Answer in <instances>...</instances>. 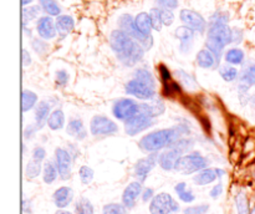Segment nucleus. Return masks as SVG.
<instances>
[{"mask_svg":"<svg viewBox=\"0 0 255 214\" xmlns=\"http://www.w3.org/2000/svg\"><path fill=\"white\" fill-rule=\"evenodd\" d=\"M183 154L176 148H167L158 153V164L163 171H172L176 167V163Z\"/></svg>","mask_w":255,"mask_h":214,"instance_id":"f3484780","label":"nucleus"},{"mask_svg":"<svg viewBox=\"0 0 255 214\" xmlns=\"http://www.w3.org/2000/svg\"><path fill=\"white\" fill-rule=\"evenodd\" d=\"M37 106V95L30 90L22 91V111L27 112Z\"/></svg>","mask_w":255,"mask_h":214,"instance_id":"e433bc0d","label":"nucleus"},{"mask_svg":"<svg viewBox=\"0 0 255 214\" xmlns=\"http://www.w3.org/2000/svg\"><path fill=\"white\" fill-rule=\"evenodd\" d=\"M41 171H42L41 163L31 159V161L26 164V167H25V177H26L27 179L37 178V177L40 176V173H41Z\"/></svg>","mask_w":255,"mask_h":214,"instance_id":"58836bf2","label":"nucleus"},{"mask_svg":"<svg viewBox=\"0 0 255 214\" xmlns=\"http://www.w3.org/2000/svg\"><path fill=\"white\" fill-rule=\"evenodd\" d=\"M66 133L72 138L77 139V141H84L87 137V129L85 127L84 122L80 118H72L67 123Z\"/></svg>","mask_w":255,"mask_h":214,"instance_id":"4be33fe9","label":"nucleus"},{"mask_svg":"<svg viewBox=\"0 0 255 214\" xmlns=\"http://www.w3.org/2000/svg\"><path fill=\"white\" fill-rule=\"evenodd\" d=\"M179 204L171 194L158 193L149 203L151 214H178Z\"/></svg>","mask_w":255,"mask_h":214,"instance_id":"423d86ee","label":"nucleus"},{"mask_svg":"<svg viewBox=\"0 0 255 214\" xmlns=\"http://www.w3.org/2000/svg\"><path fill=\"white\" fill-rule=\"evenodd\" d=\"M31 47L39 56H45L47 54V51H49V45H47V42L45 40L40 39V37H34L31 40Z\"/></svg>","mask_w":255,"mask_h":214,"instance_id":"79ce46f5","label":"nucleus"},{"mask_svg":"<svg viewBox=\"0 0 255 214\" xmlns=\"http://www.w3.org/2000/svg\"><path fill=\"white\" fill-rule=\"evenodd\" d=\"M253 177H254V179H255V167H254V171H253Z\"/></svg>","mask_w":255,"mask_h":214,"instance_id":"338daca9","label":"nucleus"},{"mask_svg":"<svg viewBox=\"0 0 255 214\" xmlns=\"http://www.w3.org/2000/svg\"><path fill=\"white\" fill-rule=\"evenodd\" d=\"M229 20H231V15L224 10H217L209 17L211 24H229Z\"/></svg>","mask_w":255,"mask_h":214,"instance_id":"c03bdc74","label":"nucleus"},{"mask_svg":"<svg viewBox=\"0 0 255 214\" xmlns=\"http://www.w3.org/2000/svg\"><path fill=\"white\" fill-rule=\"evenodd\" d=\"M55 214H72V213L69 211H65V209H59V211H57Z\"/></svg>","mask_w":255,"mask_h":214,"instance_id":"e2e57ef3","label":"nucleus"},{"mask_svg":"<svg viewBox=\"0 0 255 214\" xmlns=\"http://www.w3.org/2000/svg\"><path fill=\"white\" fill-rule=\"evenodd\" d=\"M158 71H159V76H161L163 85L164 84H168V82L172 81L171 72H169V70L167 69L166 65H159V66H158Z\"/></svg>","mask_w":255,"mask_h":214,"instance_id":"864d4df0","label":"nucleus"},{"mask_svg":"<svg viewBox=\"0 0 255 214\" xmlns=\"http://www.w3.org/2000/svg\"><path fill=\"white\" fill-rule=\"evenodd\" d=\"M224 60L229 65H244L246 52L241 47H231L224 52Z\"/></svg>","mask_w":255,"mask_h":214,"instance_id":"bb28decb","label":"nucleus"},{"mask_svg":"<svg viewBox=\"0 0 255 214\" xmlns=\"http://www.w3.org/2000/svg\"><path fill=\"white\" fill-rule=\"evenodd\" d=\"M69 72L66 70H57L56 74H55V84L59 87H65L67 84H69Z\"/></svg>","mask_w":255,"mask_h":214,"instance_id":"de8ad7c7","label":"nucleus"},{"mask_svg":"<svg viewBox=\"0 0 255 214\" xmlns=\"http://www.w3.org/2000/svg\"><path fill=\"white\" fill-rule=\"evenodd\" d=\"M102 214H128V209L122 203H107L102 208Z\"/></svg>","mask_w":255,"mask_h":214,"instance_id":"ea45409f","label":"nucleus"},{"mask_svg":"<svg viewBox=\"0 0 255 214\" xmlns=\"http://www.w3.org/2000/svg\"><path fill=\"white\" fill-rule=\"evenodd\" d=\"M52 201L59 209L67 208L74 201V191H72L71 187H60L52 194Z\"/></svg>","mask_w":255,"mask_h":214,"instance_id":"a211bd4d","label":"nucleus"},{"mask_svg":"<svg viewBox=\"0 0 255 214\" xmlns=\"http://www.w3.org/2000/svg\"><path fill=\"white\" fill-rule=\"evenodd\" d=\"M179 19L183 22V25L188 26L198 34H204L208 30V21L204 19L202 14L192 9H182L179 11Z\"/></svg>","mask_w":255,"mask_h":214,"instance_id":"6e6552de","label":"nucleus"},{"mask_svg":"<svg viewBox=\"0 0 255 214\" xmlns=\"http://www.w3.org/2000/svg\"><path fill=\"white\" fill-rule=\"evenodd\" d=\"M194 34L196 32L189 29L188 26H186V25L178 26L174 30V36H176V39L179 40V51L183 52V54L191 51L192 47H193Z\"/></svg>","mask_w":255,"mask_h":214,"instance_id":"dca6fc26","label":"nucleus"},{"mask_svg":"<svg viewBox=\"0 0 255 214\" xmlns=\"http://www.w3.org/2000/svg\"><path fill=\"white\" fill-rule=\"evenodd\" d=\"M45 158H46V151H45L44 147L37 146L32 149V159L34 161L42 163L45 161Z\"/></svg>","mask_w":255,"mask_h":214,"instance_id":"603ef678","label":"nucleus"},{"mask_svg":"<svg viewBox=\"0 0 255 214\" xmlns=\"http://www.w3.org/2000/svg\"><path fill=\"white\" fill-rule=\"evenodd\" d=\"M251 104H252V106H253L255 108V94L251 97Z\"/></svg>","mask_w":255,"mask_h":214,"instance_id":"69168bd1","label":"nucleus"},{"mask_svg":"<svg viewBox=\"0 0 255 214\" xmlns=\"http://www.w3.org/2000/svg\"><path fill=\"white\" fill-rule=\"evenodd\" d=\"M39 5L41 6L42 11L49 16H60L61 15V5L57 0H39Z\"/></svg>","mask_w":255,"mask_h":214,"instance_id":"2f4dec72","label":"nucleus"},{"mask_svg":"<svg viewBox=\"0 0 255 214\" xmlns=\"http://www.w3.org/2000/svg\"><path fill=\"white\" fill-rule=\"evenodd\" d=\"M32 1H34V0H22V5H24V6H27V5L31 4Z\"/></svg>","mask_w":255,"mask_h":214,"instance_id":"0e129e2a","label":"nucleus"},{"mask_svg":"<svg viewBox=\"0 0 255 214\" xmlns=\"http://www.w3.org/2000/svg\"><path fill=\"white\" fill-rule=\"evenodd\" d=\"M55 163H56L57 169H59L60 179L67 181V179L71 178L74 158H72L71 153L67 149L61 148V147L55 149Z\"/></svg>","mask_w":255,"mask_h":214,"instance_id":"f8f14e48","label":"nucleus"},{"mask_svg":"<svg viewBox=\"0 0 255 214\" xmlns=\"http://www.w3.org/2000/svg\"><path fill=\"white\" fill-rule=\"evenodd\" d=\"M125 91L129 96H133L136 99L142 100V101H152L156 99L157 90L142 84L141 81L136 79H131L125 85Z\"/></svg>","mask_w":255,"mask_h":214,"instance_id":"9d476101","label":"nucleus"},{"mask_svg":"<svg viewBox=\"0 0 255 214\" xmlns=\"http://www.w3.org/2000/svg\"><path fill=\"white\" fill-rule=\"evenodd\" d=\"M157 163H158V153H149L147 157L138 159L133 167V173L137 181L143 183Z\"/></svg>","mask_w":255,"mask_h":214,"instance_id":"ddd939ff","label":"nucleus"},{"mask_svg":"<svg viewBox=\"0 0 255 214\" xmlns=\"http://www.w3.org/2000/svg\"><path fill=\"white\" fill-rule=\"evenodd\" d=\"M153 197H154L153 188H144L143 192H142L141 198L144 203H147V202H151L152 199H153Z\"/></svg>","mask_w":255,"mask_h":214,"instance_id":"13d9d810","label":"nucleus"},{"mask_svg":"<svg viewBox=\"0 0 255 214\" xmlns=\"http://www.w3.org/2000/svg\"><path fill=\"white\" fill-rule=\"evenodd\" d=\"M117 25H119L120 30L125 31L127 35H129L132 39L138 41L146 51H148V50L152 49L154 42L153 36H152V35L151 36H144V35H142L141 32L137 30L136 24H134V17L132 16L131 14L120 15L119 19H117Z\"/></svg>","mask_w":255,"mask_h":214,"instance_id":"39448f33","label":"nucleus"},{"mask_svg":"<svg viewBox=\"0 0 255 214\" xmlns=\"http://www.w3.org/2000/svg\"><path fill=\"white\" fill-rule=\"evenodd\" d=\"M159 14H161V19L164 26H171L174 22V17L176 16H174L173 10L161 9V7H159Z\"/></svg>","mask_w":255,"mask_h":214,"instance_id":"09e8293b","label":"nucleus"},{"mask_svg":"<svg viewBox=\"0 0 255 214\" xmlns=\"http://www.w3.org/2000/svg\"><path fill=\"white\" fill-rule=\"evenodd\" d=\"M47 126L52 131H59L65 126V113L61 108H55L47 119Z\"/></svg>","mask_w":255,"mask_h":214,"instance_id":"cd10ccee","label":"nucleus"},{"mask_svg":"<svg viewBox=\"0 0 255 214\" xmlns=\"http://www.w3.org/2000/svg\"><path fill=\"white\" fill-rule=\"evenodd\" d=\"M37 126L36 124H29V126H26L25 127V129H24V138L26 139H32L34 138V136H35V133H36L37 132Z\"/></svg>","mask_w":255,"mask_h":214,"instance_id":"5fc2aeb1","label":"nucleus"},{"mask_svg":"<svg viewBox=\"0 0 255 214\" xmlns=\"http://www.w3.org/2000/svg\"><path fill=\"white\" fill-rule=\"evenodd\" d=\"M177 75H178V79L179 81L183 84V86L186 87V89L188 90H196L197 87H198V84H197L196 79H194L193 76H192L191 74H188V72H186L184 70H177L176 72Z\"/></svg>","mask_w":255,"mask_h":214,"instance_id":"4c0bfd02","label":"nucleus"},{"mask_svg":"<svg viewBox=\"0 0 255 214\" xmlns=\"http://www.w3.org/2000/svg\"><path fill=\"white\" fill-rule=\"evenodd\" d=\"M157 7L161 9H169V10H176L179 6L178 0H154Z\"/></svg>","mask_w":255,"mask_h":214,"instance_id":"3c124183","label":"nucleus"},{"mask_svg":"<svg viewBox=\"0 0 255 214\" xmlns=\"http://www.w3.org/2000/svg\"><path fill=\"white\" fill-rule=\"evenodd\" d=\"M191 133L189 127L186 124H177L171 128L157 129V131L149 132L148 134L141 138L138 142V147L141 151L146 153H158L159 151L164 148H169L174 142L184 136H188Z\"/></svg>","mask_w":255,"mask_h":214,"instance_id":"f03ea898","label":"nucleus"},{"mask_svg":"<svg viewBox=\"0 0 255 214\" xmlns=\"http://www.w3.org/2000/svg\"><path fill=\"white\" fill-rule=\"evenodd\" d=\"M204 168H208V159L202 156L201 152L192 151L178 159L176 167H174V171L188 176V174L198 173Z\"/></svg>","mask_w":255,"mask_h":214,"instance_id":"20e7f679","label":"nucleus"},{"mask_svg":"<svg viewBox=\"0 0 255 214\" xmlns=\"http://www.w3.org/2000/svg\"><path fill=\"white\" fill-rule=\"evenodd\" d=\"M109 42L117 60L126 67H133L138 64L146 52L138 41L120 29L112 30L109 36Z\"/></svg>","mask_w":255,"mask_h":214,"instance_id":"f257e3e1","label":"nucleus"},{"mask_svg":"<svg viewBox=\"0 0 255 214\" xmlns=\"http://www.w3.org/2000/svg\"><path fill=\"white\" fill-rule=\"evenodd\" d=\"M149 16H151L152 29H153L154 31H161L162 26H163V22H162L161 14H159V7H152V9L149 10Z\"/></svg>","mask_w":255,"mask_h":214,"instance_id":"a18cd8bd","label":"nucleus"},{"mask_svg":"<svg viewBox=\"0 0 255 214\" xmlns=\"http://www.w3.org/2000/svg\"><path fill=\"white\" fill-rule=\"evenodd\" d=\"M52 104L50 101H46V100H42L37 104L36 108H35V124L39 129H41L47 123V119L51 114V112H50Z\"/></svg>","mask_w":255,"mask_h":214,"instance_id":"aec40b11","label":"nucleus"},{"mask_svg":"<svg viewBox=\"0 0 255 214\" xmlns=\"http://www.w3.org/2000/svg\"><path fill=\"white\" fill-rule=\"evenodd\" d=\"M231 44H233V27L229 26V24L208 22L206 49L211 50L219 61L223 56L224 49Z\"/></svg>","mask_w":255,"mask_h":214,"instance_id":"7ed1b4c3","label":"nucleus"},{"mask_svg":"<svg viewBox=\"0 0 255 214\" xmlns=\"http://www.w3.org/2000/svg\"><path fill=\"white\" fill-rule=\"evenodd\" d=\"M244 39V32L243 30L239 27H233V44H241Z\"/></svg>","mask_w":255,"mask_h":214,"instance_id":"4d7b16f0","label":"nucleus"},{"mask_svg":"<svg viewBox=\"0 0 255 214\" xmlns=\"http://www.w3.org/2000/svg\"><path fill=\"white\" fill-rule=\"evenodd\" d=\"M22 212H24L25 214H31L32 213L31 201H29V199H26V198L22 201Z\"/></svg>","mask_w":255,"mask_h":214,"instance_id":"bf43d9fd","label":"nucleus"},{"mask_svg":"<svg viewBox=\"0 0 255 214\" xmlns=\"http://www.w3.org/2000/svg\"><path fill=\"white\" fill-rule=\"evenodd\" d=\"M216 172H217V176H218V178H223V176H226V171L222 168H216Z\"/></svg>","mask_w":255,"mask_h":214,"instance_id":"680f3d73","label":"nucleus"},{"mask_svg":"<svg viewBox=\"0 0 255 214\" xmlns=\"http://www.w3.org/2000/svg\"><path fill=\"white\" fill-rule=\"evenodd\" d=\"M56 22V29L57 35L61 39H65L69 34H71L75 29V20L71 15H60L55 20Z\"/></svg>","mask_w":255,"mask_h":214,"instance_id":"5701e85b","label":"nucleus"},{"mask_svg":"<svg viewBox=\"0 0 255 214\" xmlns=\"http://www.w3.org/2000/svg\"><path fill=\"white\" fill-rule=\"evenodd\" d=\"M194 143H196V142H194V139L191 138V137H182L178 141L174 142L169 148L178 149V151L184 156V154L189 153V152L192 151V148L194 147Z\"/></svg>","mask_w":255,"mask_h":214,"instance_id":"c9c22d12","label":"nucleus"},{"mask_svg":"<svg viewBox=\"0 0 255 214\" xmlns=\"http://www.w3.org/2000/svg\"><path fill=\"white\" fill-rule=\"evenodd\" d=\"M41 10L42 9L40 5H30V6H24V9H22V25H27L29 22L39 19Z\"/></svg>","mask_w":255,"mask_h":214,"instance_id":"473e14b6","label":"nucleus"},{"mask_svg":"<svg viewBox=\"0 0 255 214\" xmlns=\"http://www.w3.org/2000/svg\"><path fill=\"white\" fill-rule=\"evenodd\" d=\"M249 87L247 84H243L242 82L241 85L238 86V97H239V101H241L242 106H246L247 104L251 102V95H249Z\"/></svg>","mask_w":255,"mask_h":214,"instance_id":"49530a36","label":"nucleus"},{"mask_svg":"<svg viewBox=\"0 0 255 214\" xmlns=\"http://www.w3.org/2000/svg\"><path fill=\"white\" fill-rule=\"evenodd\" d=\"M174 191H176L177 196H178L179 201L184 202V203H192L196 201V194L193 193L191 188H188L186 182H179L174 186Z\"/></svg>","mask_w":255,"mask_h":214,"instance_id":"c85d7f7f","label":"nucleus"},{"mask_svg":"<svg viewBox=\"0 0 255 214\" xmlns=\"http://www.w3.org/2000/svg\"><path fill=\"white\" fill-rule=\"evenodd\" d=\"M223 183H218L216 184V186L213 187V188L211 189V192H209V196L212 197L213 199H217L219 198V197L222 196V193H223Z\"/></svg>","mask_w":255,"mask_h":214,"instance_id":"6e6d98bb","label":"nucleus"},{"mask_svg":"<svg viewBox=\"0 0 255 214\" xmlns=\"http://www.w3.org/2000/svg\"><path fill=\"white\" fill-rule=\"evenodd\" d=\"M90 132L94 137L114 136L119 132V126H117L116 122L110 119L109 117L96 114L90 123Z\"/></svg>","mask_w":255,"mask_h":214,"instance_id":"0eeeda50","label":"nucleus"},{"mask_svg":"<svg viewBox=\"0 0 255 214\" xmlns=\"http://www.w3.org/2000/svg\"><path fill=\"white\" fill-rule=\"evenodd\" d=\"M254 214H255V213H254Z\"/></svg>","mask_w":255,"mask_h":214,"instance_id":"774afa93","label":"nucleus"},{"mask_svg":"<svg viewBox=\"0 0 255 214\" xmlns=\"http://www.w3.org/2000/svg\"><path fill=\"white\" fill-rule=\"evenodd\" d=\"M236 206L238 214H249V203L247 194L244 192H239L236 197Z\"/></svg>","mask_w":255,"mask_h":214,"instance_id":"a19ab883","label":"nucleus"},{"mask_svg":"<svg viewBox=\"0 0 255 214\" xmlns=\"http://www.w3.org/2000/svg\"><path fill=\"white\" fill-rule=\"evenodd\" d=\"M217 179H218V176H217L216 168H204L193 177V182L197 186H208L216 182Z\"/></svg>","mask_w":255,"mask_h":214,"instance_id":"393cba45","label":"nucleus"},{"mask_svg":"<svg viewBox=\"0 0 255 214\" xmlns=\"http://www.w3.org/2000/svg\"><path fill=\"white\" fill-rule=\"evenodd\" d=\"M196 62L201 69L211 70L217 69L219 66V60L217 59L216 55L208 49H202L197 52Z\"/></svg>","mask_w":255,"mask_h":214,"instance_id":"6ab92c4d","label":"nucleus"},{"mask_svg":"<svg viewBox=\"0 0 255 214\" xmlns=\"http://www.w3.org/2000/svg\"><path fill=\"white\" fill-rule=\"evenodd\" d=\"M143 187L139 181L131 182L128 186L125 188L124 193H122V204L126 207L127 209H132L136 207L137 201H138L139 197L142 196V192H143Z\"/></svg>","mask_w":255,"mask_h":214,"instance_id":"2eb2a0df","label":"nucleus"},{"mask_svg":"<svg viewBox=\"0 0 255 214\" xmlns=\"http://www.w3.org/2000/svg\"><path fill=\"white\" fill-rule=\"evenodd\" d=\"M79 177L81 183L85 184V186H87V184L92 183V181H94V177H95L94 169L89 166H81L79 169Z\"/></svg>","mask_w":255,"mask_h":214,"instance_id":"37998d69","label":"nucleus"},{"mask_svg":"<svg viewBox=\"0 0 255 214\" xmlns=\"http://www.w3.org/2000/svg\"><path fill=\"white\" fill-rule=\"evenodd\" d=\"M133 79L138 80V81H141L142 84L147 85V86L156 90V80H154L153 75L151 74V71L147 70L146 67H138V69L134 70Z\"/></svg>","mask_w":255,"mask_h":214,"instance_id":"7c9ffc66","label":"nucleus"},{"mask_svg":"<svg viewBox=\"0 0 255 214\" xmlns=\"http://www.w3.org/2000/svg\"><path fill=\"white\" fill-rule=\"evenodd\" d=\"M37 35L40 39L45 40H52L57 36V29H56V22L52 19V16L45 15V16H40L36 20V25H35Z\"/></svg>","mask_w":255,"mask_h":214,"instance_id":"4468645a","label":"nucleus"},{"mask_svg":"<svg viewBox=\"0 0 255 214\" xmlns=\"http://www.w3.org/2000/svg\"><path fill=\"white\" fill-rule=\"evenodd\" d=\"M219 75H221L222 79L224 80L226 82H233L238 79L239 76V71L232 65L227 64V65H222V66L218 67Z\"/></svg>","mask_w":255,"mask_h":214,"instance_id":"72a5a7b5","label":"nucleus"},{"mask_svg":"<svg viewBox=\"0 0 255 214\" xmlns=\"http://www.w3.org/2000/svg\"><path fill=\"white\" fill-rule=\"evenodd\" d=\"M239 79L248 86H255V61H248L242 69Z\"/></svg>","mask_w":255,"mask_h":214,"instance_id":"c756f323","label":"nucleus"},{"mask_svg":"<svg viewBox=\"0 0 255 214\" xmlns=\"http://www.w3.org/2000/svg\"><path fill=\"white\" fill-rule=\"evenodd\" d=\"M154 124H156V118H152V117H148L139 112L136 116L125 121V132L128 136H136V134L151 128Z\"/></svg>","mask_w":255,"mask_h":214,"instance_id":"9b49d317","label":"nucleus"},{"mask_svg":"<svg viewBox=\"0 0 255 214\" xmlns=\"http://www.w3.org/2000/svg\"><path fill=\"white\" fill-rule=\"evenodd\" d=\"M22 64H24V67L31 65V56H30V52L26 49L22 50Z\"/></svg>","mask_w":255,"mask_h":214,"instance_id":"052dcab7","label":"nucleus"},{"mask_svg":"<svg viewBox=\"0 0 255 214\" xmlns=\"http://www.w3.org/2000/svg\"><path fill=\"white\" fill-rule=\"evenodd\" d=\"M59 176V169H57L55 161H45L42 166V181L46 184H52L57 179Z\"/></svg>","mask_w":255,"mask_h":214,"instance_id":"a878e982","label":"nucleus"},{"mask_svg":"<svg viewBox=\"0 0 255 214\" xmlns=\"http://www.w3.org/2000/svg\"><path fill=\"white\" fill-rule=\"evenodd\" d=\"M209 211V204H198V206L187 207L183 214H207Z\"/></svg>","mask_w":255,"mask_h":214,"instance_id":"8fccbe9b","label":"nucleus"},{"mask_svg":"<svg viewBox=\"0 0 255 214\" xmlns=\"http://www.w3.org/2000/svg\"><path fill=\"white\" fill-rule=\"evenodd\" d=\"M166 111V106H164L163 102L161 100H152L149 102H143V104H139V112L146 116L152 117V118H156V117L161 116Z\"/></svg>","mask_w":255,"mask_h":214,"instance_id":"412c9836","label":"nucleus"},{"mask_svg":"<svg viewBox=\"0 0 255 214\" xmlns=\"http://www.w3.org/2000/svg\"><path fill=\"white\" fill-rule=\"evenodd\" d=\"M112 113L120 121H127L139 113V104L132 99H120L112 106Z\"/></svg>","mask_w":255,"mask_h":214,"instance_id":"1a4fd4ad","label":"nucleus"},{"mask_svg":"<svg viewBox=\"0 0 255 214\" xmlns=\"http://www.w3.org/2000/svg\"><path fill=\"white\" fill-rule=\"evenodd\" d=\"M75 214H95L94 204L86 197H81L75 204Z\"/></svg>","mask_w":255,"mask_h":214,"instance_id":"f704fd0d","label":"nucleus"},{"mask_svg":"<svg viewBox=\"0 0 255 214\" xmlns=\"http://www.w3.org/2000/svg\"><path fill=\"white\" fill-rule=\"evenodd\" d=\"M134 24H136L137 30L144 36H151L152 35V22L149 12L142 11L134 16Z\"/></svg>","mask_w":255,"mask_h":214,"instance_id":"b1692460","label":"nucleus"}]
</instances>
